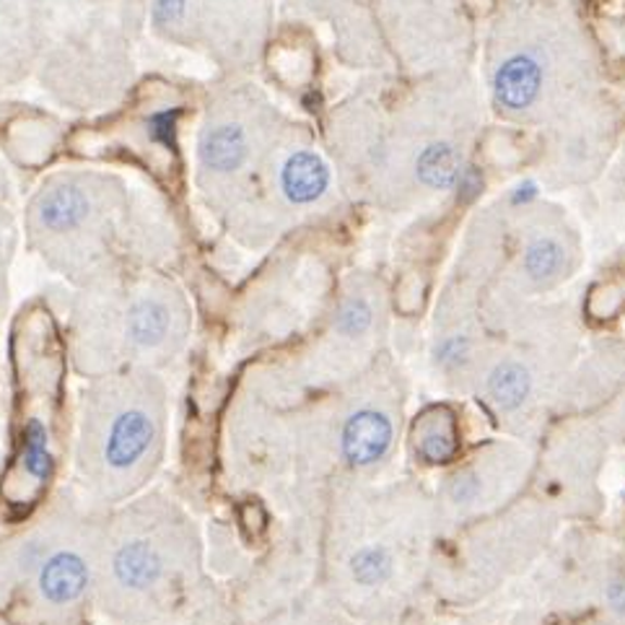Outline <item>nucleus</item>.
Here are the masks:
<instances>
[{"mask_svg":"<svg viewBox=\"0 0 625 625\" xmlns=\"http://www.w3.org/2000/svg\"><path fill=\"white\" fill-rule=\"evenodd\" d=\"M542 73L533 58L516 55L501 65L496 73V99L509 110H524L537 99Z\"/></svg>","mask_w":625,"mask_h":625,"instance_id":"4","label":"nucleus"},{"mask_svg":"<svg viewBox=\"0 0 625 625\" xmlns=\"http://www.w3.org/2000/svg\"><path fill=\"white\" fill-rule=\"evenodd\" d=\"M151 441V423L143 413L130 410L123 413L112 426L110 441H107V460L112 467H127L146 452Z\"/></svg>","mask_w":625,"mask_h":625,"instance_id":"6","label":"nucleus"},{"mask_svg":"<svg viewBox=\"0 0 625 625\" xmlns=\"http://www.w3.org/2000/svg\"><path fill=\"white\" fill-rule=\"evenodd\" d=\"M488 389L501 408H516L524 398H527L529 376L522 366L503 364L496 368L493 376H490Z\"/></svg>","mask_w":625,"mask_h":625,"instance_id":"11","label":"nucleus"},{"mask_svg":"<svg viewBox=\"0 0 625 625\" xmlns=\"http://www.w3.org/2000/svg\"><path fill=\"white\" fill-rule=\"evenodd\" d=\"M86 208H89V198L78 187H55L42 195L37 216L45 232L65 234L84 224Z\"/></svg>","mask_w":625,"mask_h":625,"instance_id":"5","label":"nucleus"},{"mask_svg":"<svg viewBox=\"0 0 625 625\" xmlns=\"http://www.w3.org/2000/svg\"><path fill=\"white\" fill-rule=\"evenodd\" d=\"M368 322H372V309H368L366 301H361V299H351L338 314V327L348 335L364 333L368 327Z\"/></svg>","mask_w":625,"mask_h":625,"instance_id":"15","label":"nucleus"},{"mask_svg":"<svg viewBox=\"0 0 625 625\" xmlns=\"http://www.w3.org/2000/svg\"><path fill=\"white\" fill-rule=\"evenodd\" d=\"M389 439H392V426H389L387 415L374 413V410H361L346 423L342 449L355 465H368V462L379 460L387 452Z\"/></svg>","mask_w":625,"mask_h":625,"instance_id":"3","label":"nucleus"},{"mask_svg":"<svg viewBox=\"0 0 625 625\" xmlns=\"http://www.w3.org/2000/svg\"><path fill=\"white\" fill-rule=\"evenodd\" d=\"M278 185L288 203L309 205L320 200L330 187V170L317 153L299 148V151L288 153L284 164H280Z\"/></svg>","mask_w":625,"mask_h":625,"instance_id":"1","label":"nucleus"},{"mask_svg":"<svg viewBox=\"0 0 625 625\" xmlns=\"http://www.w3.org/2000/svg\"><path fill=\"white\" fill-rule=\"evenodd\" d=\"M421 452L432 462H447L454 454L452 432H428L421 443Z\"/></svg>","mask_w":625,"mask_h":625,"instance_id":"16","label":"nucleus"},{"mask_svg":"<svg viewBox=\"0 0 625 625\" xmlns=\"http://www.w3.org/2000/svg\"><path fill=\"white\" fill-rule=\"evenodd\" d=\"M415 172H418L423 185L436 187V190L452 187L460 179V153L449 143H434L423 148Z\"/></svg>","mask_w":625,"mask_h":625,"instance_id":"9","label":"nucleus"},{"mask_svg":"<svg viewBox=\"0 0 625 625\" xmlns=\"http://www.w3.org/2000/svg\"><path fill=\"white\" fill-rule=\"evenodd\" d=\"M86 584V568L80 558L63 553L55 555L42 571V591L50 600L68 602L80 595Z\"/></svg>","mask_w":625,"mask_h":625,"instance_id":"7","label":"nucleus"},{"mask_svg":"<svg viewBox=\"0 0 625 625\" xmlns=\"http://www.w3.org/2000/svg\"><path fill=\"white\" fill-rule=\"evenodd\" d=\"M26 470L37 478H47L50 475V452H47L45 428L39 423H29L26 428Z\"/></svg>","mask_w":625,"mask_h":625,"instance_id":"13","label":"nucleus"},{"mask_svg":"<svg viewBox=\"0 0 625 625\" xmlns=\"http://www.w3.org/2000/svg\"><path fill=\"white\" fill-rule=\"evenodd\" d=\"M389 571V561L382 550H364L353 558V574L364 584H374L385 579Z\"/></svg>","mask_w":625,"mask_h":625,"instance_id":"14","label":"nucleus"},{"mask_svg":"<svg viewBox=\"0 0 625 625\" xmlns=\"http://www.w3.org/2000/svg\"><path fill=\"white\" fill-rule=\"evenodd\" d=\"M524 265H527V273L533 275V278H548V275H553L558 265H561V250H558L555 241L550 239L535 241L527 250Z\"/></svg>","mask_w":625,"mask_h":625,"instance_id":"12","label":"nucleus"},{"mask_svg":"<svg viewBox=\"0 0 625 625\" xmlns=\"http://www.w3.org/2000/svg\"><path fill=\"white\" fill-rule=\"evenodd\" d=\"M250 136L239 123L221 120L216 125H208L200 138V161L213 174H234L250 159Z\"/></svg>","mask_w":625,"mask_h":625,"instance_id":"2","label":"nucleus"},{"mask_svg":"<svg viewBox=\"0 0 625 625\" xmlns=\"http://www.w3.org/2000/svg\"><path fill=\"white\" fill-rule=\"evenodd\" d=\"M114 571L130 587H146L159 576V558L143 542H133V546L120 550Z\"/></svg>","mask_w":625,"mask_h":625,"instance_id":"10","label":"nucleus"},{"mask_svg":"<svg viewBox=\"0 0 625 625\" xmlns=\"http://www.w3.org/2000/svg\"><path fill=\"white\" fill-rule=\"evenodd\" d=\"M170 330V309L161 301L140 299L127 314V335L138 346H157Z\"/></svg>","mask_w":625,"mask_h":625,"instance_id":"8","label":"nucleus"}]
</instances>
